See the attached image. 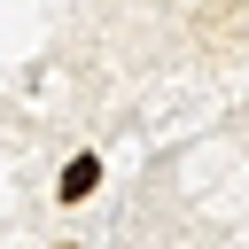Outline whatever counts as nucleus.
Returning a JSON list of instances; mask_svg holds the SVG:
<instances>
[{
	"label": "nucleus",
	"mask_w": 249,
	"mask_h": 249,
	"mask_svg": "<svg viewBox=\"0 0 249 249\" xmlns=\"http://www.w3.org/2000/svg\"><path fill=\"white\" fill-rule=\"evenodd\" d=\"M93 187H101V156L86 148V156H70V163H62V187H54V202H70V210H78V202H93Z\"/></svg>",
	"instance_id": "nucleus-1"
},
{
	"label": "nucleus",
	"mask_w": 249,
	"mask_h": 249,
	"mask_svg": "<svg viewBox=\"0 0 249 249\" xmlns=\"http://www.w3.org/2000/svg\"><path fill=\"white\" fill-rule=\"evenodd\" d=\"M54 249H78V241H54Z\"/></svg>",
	"instance_id": "nucleus-2"
}]
</instances>
